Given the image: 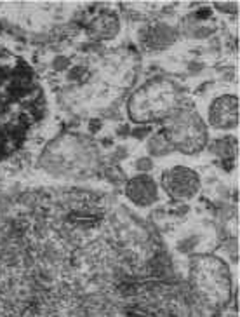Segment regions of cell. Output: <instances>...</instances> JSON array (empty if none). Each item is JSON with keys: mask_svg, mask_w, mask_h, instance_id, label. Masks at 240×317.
Listing matches in <instances>:
<instances>
[{"mask_svg": "<svg viewBox=\"0 0 240 317\" xmlns=\"http://www.w3.org/2000/svg\"><path fill=\"white\" fill-rule=\"evenodd\" d=\"M207 150H209L214 157H218L221 160H233L237 157V152H238V140H237V136H231V134L216 136V138L209 140Z\"/></svg>", "mask_w": 240, "mask_h": 317, "instance_id": "obj_10", "label": "cell"}, {"mask_svg": "<svg viewBox=\"0 0 240 317\" xmlns=\"http://www.w3.org/2000/svg\"><path fill=\"white\" fill-rule=\"evenodd\" d=\"M70 63H72V61H70L66 56H63V54H58V56L53 60V63H51V66H53L54 70H58V72H61V70L70 68Z\"/></svg>", "mask_w": 240, "mask_h": 317, "instance_id": "obj_13", "label": "cell"}, {"mask_svg": "<svg viewBox=\"0 0 240 317\" xmlns=\"http://www.w3.org/2000/svg\"><path fill=\"white\" fill-rule=\"evenodd\" d=\"M191 277L194 283L202 291L204 296L211 300L225 298L230 295V272L221 260L212 256H197L191 261Z\"/></svg>", "mask_w": 240, "mask_h": 317, "instance_id": "obj_3", "label": "cell"}, {"mask_svg": "<svg viewBox=\"0 0 240 317\" xmlns=\"http://www.w3.org/2000/svg\"><path fill=\"white\" fill-rule=\"evenodd\" d=\"M237 4H214V9H223V11H230V9H233V11H237Z\"/></svg>", "mask_w": 240, "mask_h": 317, "instance_id": "obj_14", "label": "cell"}, {"mask_svg": "<svg viewBox=\"0 0 240 317\" xmlns=\"http://www.w3.org/2000/svg\"><path fill=\"white\" fill-rule=\"evenodd\" d=\"M124 195L134 207H153L160 201L159 182L152 174H134L125 182Z\"/></svg>", "mask_w": 240, "mask_h": 317, "instance_id": "obj_7", "label": "cell"}, {"mask_svg": "<svg viewBox=\"0 0 240 317\" xmlns=\"http://www.w3.org/2000/svg\"><path fill=\"white\" fill-rule=\"evenodd\" d=\"M159 187L167 197L178 202H188L195 199L202 190V178L194 167L186 164H171L160 173Z\"/></svg>", "mask_w": 240, "mask_h": 317, "instance_id": "obj_4", "label": "cell"}, {"mask_svg": "<svg viewBox=\"0 0 240 317\" xmlns=\"http://www.w3.org/2000/svg\"><path fill=\"white\" fill-rule=\"evenodd\" d=\"M179 40V30L162 19H152L139 30V42L152 53H164Z\"/></svg>", "mask_w": 240, "mask_h": 317, "instance_id": "obj_6", "label": "cell"}, {"mask_svg": "<svg viewBox=\"0 0 240 317\" xmlns=\"http://www.w3.org/2000/svg\"><path fill=\"white\" fill-rule=\"evenodd\" d=\"M122 30V19L115 11H100L87 23V32L90 37L101 42H110L119 37Z\"/></svg>", "mask_w": 240, "mask_h": 317, "instance_id": "obj_8", "label": "cell"}, {"mask_svg": "<svg viewBox=\"0 0 240 317\" xmlns=\"http://www.w3.org/2000/svg\"><path fill=\"white\" fill-rule=\"evenodd\" d=\"M186 96L172 80L155 77L145 82L127 100V115L136 126H150L155 122H165L172 115Z\"/></svg>", "mask_w": 240, "mask_h": 317, "instance_id": "obj_1", "label": "cell"}, {"mask_svg": "<svg viewBox=\"0 0 240 317\" xmlns=\"http://www.w3.org/2000/svg\"><path fill=\"white\" fill-rule=\"evenodd\" d=\"M162 129L174 148V154L178 152L188 157L202 154L211 140L209 127L204 120V115L197 110L195 105L188 98L165 120Z\"/></svg>", "mask_w": 240, "mask_h": 317, "instance_id": "obj_2", "label": "cell"}, {"mask_svg": "<svg viewBox=\"0 0 240 317\" xmlns=\"http://www.w3.org/2000/svg\"><path fill=\"white\" fill-rule=\"evenodd\" d=\"M155 167V160L148 155H141L134 160V171L136 174H150Z\"/></svg>", "mask_w": 240, "mask_h": 317, "instance_id": "obj_11", "label": "cell"}, {"mask_svg": "<svg viewBox=\"0 0 240 317\" xmlns=\"http://www.w3.org/2000/svg\"><path fill=\"white\" fill-rule=\"evenodd\" d=\"M145 150H147L148 157H152L153 160L169 157V155L174 154V148H172V145L162 127L157 129V131H152V134L145 142Z\"/></svg>", "mask_w": 240, "mask_h": 317, "instance_id": "obj_9", "label": "cell"}, {"mask_svg": "<svg viewBox=\"0 0 240 317\" xmlns=\"http://www.w3.org/2000/svg\"><path fill=\"white\" fill-rule=\"evenodd\" d=\"M125 157H127V148H125V147L117 148V150H115V159L120 160V159H125Z\"/></svg>", "mask_w": 240, "mask_h": 317, "instance_id": "obj_16", "label": "cell"}, {"mask_svg": "<svg viewBox=\"0 0 240 317\" xmlns=\"http://www.w3.org/2000/svg\"><path fill=\"white\" fill-rule=\"evenodd\" d=\"M150 134H152L150 126H134V127H131V134L129 136L134 140H147Z\"/></svg>", "mask_w": 240, "mask_h": 317, "instance_id": "obj_12", "label": "cell"}, {"mask_svg": "<svg viewBox=\"0 0 240 317\" xmlns=\"http://www.w3.org/2000/svg\"><path fill=\"white\" fill-rule=\"evenodd\" d=\"M238 113L240 101L237 93H221L209 101L204 120L209 129L228 132L238 127Z\"/></svg>", "mask_w": 240, "mask_h": 317, "instance_id": "obj_5", "label": "cell"}, {"mask_svg": "<svg viewBox=\"0 0 240 317\" xmlns=\"http://www.w3.org/2000/svg\"><path fill=\"white\" fill-rule=\"evenodd\" d=\"M101 127H103V122H101V120H98V119L90 120V124H89V131L90 132H98Z\"/></svg>", "mask_w": 240, "mask_h": 317, "instance_id": "obj_15", "label": "cell"}]
</instances>
